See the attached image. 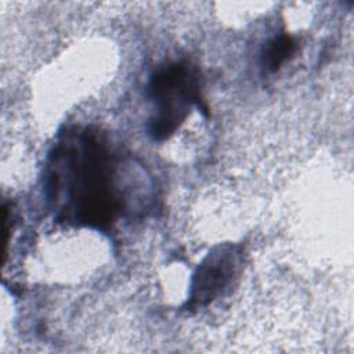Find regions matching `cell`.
<instances>
[{
  "label": "cell",
  "mask_w": 354,
  "mask_h": 354,
  "mask_svg": "<svg viewBox=\"0 0 354 354\" xmlns=\"http://www.w3.org/2000/svg\"><path fill=\"white\" fill-rule=\"evenodd\" d=\"M119 159L93 127L64 133L48 156L46 192L57 221L109 230L122 213Z\"/></svg>",
  "instance_id": "6da1fadb"
},
{
  "label": "cell",
  "mask_w": 354,
  "mask_h": 354,
  "mask_svg": "<svg viewBox=\"0 0 354 354\" xmlns=\"http://www.w3.org/2000/svg\"><path fill=\"white\" fill-rule=\"evenodd\" d=\"M155 113L149 120V134L156 141L170 138L188 118L194 105H202V77L189 61H174L153 72L148 86Z\"/></svg>",
  "instance_id": "7a4b0ae2"
},
{
  "label": "cell",
  "mask_w": 354,
  "mask_h": 354,
  "mask_svg": "<svg viewBox=\"0 0 354 354\" xmlns=\"http://www.w3.org/2000/svg\"><path fill=\"white\" fill-rule=\"evenodd\" d=\"M241 249L224 245L210 252L194 274L189 301L191 308L203 307L216 300L232 282L241 266Z\"/></svg>",
  "instance_id": "3957f363"
},
{
  "label": "cell",
  "mask_w": 354,
  "mask_h": 354,
  "mask_svg": "<svg viewBox=\"0 0 354 354\" xmlns=\"http://www.w3.org/2000/svg\"><path fill=\"white\" fill-rule=\"evenodd\" d=\"M296 51V40L288 33L274 36L267 41L261 51V65L267 72H277L293 57Z\"/></svg>",
  "instance_id": "277c9868"
}]
</instances>
